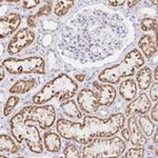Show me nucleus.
Listing matches in <instances>:
<instances>
[{
  "label": "nucleus",
  "instance_id": "nucleus-1",
  "mask_svg": "<svg viewBox=\"0 0 158 158\" xmlns=\"http://www.w3.org/2000/svg\"><path fill=\"white\" fill-rule=\"evenodd\" d=\"M128 34V24L119 14L86 9L64 27L58 48L63 55L80 63L98 62L120 51Z\"/></svg>",
  "mask_w": 158,
  "mask_h": 158
},
{
  "label": "nucleus",
  "instance_id": "nucleus-2",
  "mask_svg": "<svg viewBox=\"0 0 158 158\" xmlns=\"http://www.w3.org/2000/svg\"><path fill=\"white\" fill-rule=\"evenodd\" d=\"M124 115L112 114L106 119L85 116L82 122L70 121L60 118L56 122V130L62 138L74 140L81 144H89L97 137H112L124 126Z\"/></svg>",
  "mask_w": 158,
  "mask_h": 158
},
{
  "label": "nucleus",
  "instance_id": "nucleus-3",
  "mask_svg": "<svg viewBox=\"0 0 158 158\" xmlns=\"http://www.w3.org/2000/svg\"><path fill=\"white\" fill-rule=\"evenodd\" d=\"M78 90L77 82L65 74H61L58 77L52 79L33 97L35 104H44L53 97L58 96L62 102L68 99H72Z\"/></svg>",
  "mask_w": 158,
  "mask_h": 158
},
{
  "label": "nucleus",
  "instance_id": "nucleus-4",
  "mask_svg": "<svg viewBox=\"0 0 158 158\" xmlns=\"http://www.w3.org/2000/svg\"><path fill=\"white\" fill-rule=\"evenodd\" d=\"M144 59L137 49L130 51L119 64L103 70L98 75V79L103 83L116 85L121 78L131 77L143 65Z\"/></svg>",
  "mask_w": 158,
  "mask_h": 158
},
{
  "label": "nucleus",
  "instance_id": "nucleus-5",
  "mask_svg": "<svg viewBox=\"0 0 158 158\" xmlns=\"http://www.w3.org/2000/svg\"><path fill=\"white\" fill-rule=\"evenodd\" d=\"M124 149L126 142L120 137H97L82 149V157H119L123 153Z\"/></svg>",
  "mask_w": 158,
  "mask_h": 158
},
{
  "label": "nucleus",
  "instance_id": "nucleus-6",
  "mask_svg": "<svg viewBox=\"0 0 158 158\" xmlns=\"http://www.w3.org/2000/svg\"><path fill=\"white\" fill-rule=\"evenodd\" d=\"M10 127H11L13 137L17 141L22 142L23 140H25L29 144L30 150L33 153L40 154L43 152L42 140L40 138V133L37 127L29 124L17 115H14L11 118Z\"/></svg>",
  "mask_w": 158,
  "mask_h": 158
},
{
  "label": "nucleus",
  "instance_id": "nucleus-7",
  "mask_svg": "<svg viewBox=\"0 0 158 158\" xmlns=\"http://www.w3.org/2000/svg\"><path fill=\"white\" fill-rule=\"evenodd\" d=\"M22 120L29 123L30 121L38 122L41 130L51 128L56 119L55 109L52 104L48 106H29L16 114Z\"/></svg>",
  "mask_w": 158,
  "mask_h": 158
},
{
  "label": "nucleus",
  "instance_id": "nucleus-8",
  "mask_svg": "<svg viewBox=\"0 0 158 158\" xmlns=\"http://www.w3.org/2000/svg\"><path fill=\"white\" fill-rule=\"evenodd\" d=\"M2 64L6 70L11 74H45L44 60L41 57L33 56L24 59H16V58H9L2 61Z\"/></svg>",
  "mask_w": 158,
  "mask_h": 158
},
{
  "label": "nucleus",
  "instance_id": "nucleus-9",
  "mask_svg": "<svg viewBox=\"0 0 158 158\" xmlns=\"http://www.w3.org/2000/svg\"><path fill=\"white\" fill-rule=\"evenodd\" d=\"M35 32L31 29H20V31L16 33L14 37H12L11 41L7 45V52L9 54L14 55L18 54L20 51H22L27 45L32 44L35 40Z\"/></svg>",
  "mask_w": 158,
  "mask_h": 158
},
{
  "label": "nucleus",
  "instance_id": "nucleus-10",
  "mask_svg": "<svg viewBox=\"0 0 158 158\" xmlns=\"http://www.w3.org/2000/svg\"><path fill=\"white\" fill-rule=\"evenodd\" d=\"M77 101L80 110L86 114L94 113L100 106H99L98 94L88 88L82 89L79 92L77 96Z\"/></svg>",
  "mask_w": 158,
  "mask_h": 158
},
{
  "label": "nucleus",
  "instance_id": "nucleus-11",
  "mask_svg": "<svg viewBox=\"0 0 158 158\" xmlns=\"http://www.w3.org/2000/svg\"><path fill=\"white\" fill-rule=\"evenodd\" d=\"M21 23V16L18 13H10L0 20V37L6 38L18 29Z\"/></svg>",
  "mask_w": 158,
  "mask_h": 158
},
{
  "label": "nucleus",
  "instance_id": "nucleus-12",
  "mask_svg": "<svg viewBox=\"0 0 158 158\" xmlns=\"http://www.w3.org/2000/svg\"><path fill=\"white\" fill-rule=\"evenodd\" d=\"M151 109V100L148 97L147 94L142 93L136 98L134 101H132L126 108V115L130 116L131 114H141L144 115Z\"/></svg>",
  "mask_w": 158,
  "mask_h": 158
},
{
  "label": "nucleus",
  "instance_id": "nucleus-13",
  "mask_svg": "<svg viewBox=\"0 0 158 158\" xmlns=\"http://www.w3.org/2000/svg\"><path fill=\"white\" fill-rule=\"evenodd\" d=\"M94 86L97 90L99 106H110L114 103L116 98V90L113 85H100L98 82H94Z\"/></svg>",
  "mask_w": 158,
  "mask_h": 158
},
{
  "label": "nucleus",
  "instance_id": "nucleus-14",
  "mask_svg": "<svg viewBox=\"0 0 158 158\" xmlns=\"http://www.w3.org/2000/svg\"><path fill=\"white\" fill-rule=\"evenodd\" d=\"M128 126L130 131V141L132 142V144L135 147H143L147 143V138L139 128L136 117H130L128 120Z\"/></svg>",
  "mask_w": 158,
  "mask_h": 158
},
{
  "label": "nucleus",
  "instance_id": "nucleus-15",
  "mask_svg": "<svg viewBox=\"0 0 158 158\" xmlns=\"http://www.w3.org/2000/svg\"><path fill=\"white\" fill-rule=\"evenodd\" d=\"M139 49L143 52V54L148 58L152 57L153 55L156 54L157 52V38L156 36H152V35H142L140 37L138 41Z\"/></svg>",
  "mask_w": 158,
  "mask_h": 158
},
{
  "label": "nucleus",
  "instance_id": "nucleus-16",
  "mask_svg": "<svg viewBox=\"0 0 158 158\" xmlns=\"http://www.w3.org/2000/svg\"><path fill=\"white\" fill-rule=\"evenodd\" d=\"M119 93L124 100H132L137 94V85L134 79H126L119 85Z\"/></svg>",
  "mask_w": 158,
  "mask_h": 158
},
{
  "label": "nucleus",
  "instance_id": "nucleus-17",
  "mask_svg": "<svg viewBox=\"0 0 158 158\" xmlns=\"http://www.w3.org/2000/svg\"><path fill=\"white\" fill-rule=\"evenodd\" d=\"M36 83L37 81L34 78L20 79V80L16 81V83L10 89V93L13 94V95H19V94L27 93V92L31 91L36 85Z\"/></svg>",
  "mask_w": 158,
  "mask_h": 158
},
{
  "label": "nucleus",
  "instance_id": "nucleus-18",
  "mask_svg": "<svg viewBox=\"0 0 158 158\" xmlns=\"http://www.w3.org/2000/svg\"><path fill=\"white\" fill-rule=\"evenodd\" d=\"M60 109L63 111V114H65L74 121H77L82 117V114L79 111L77 104L72 99H70L68 101H62L60 104Z\"/></svg>",
  "mask_w": 158,
  "mask_h": 158
},
{
  "label": "nucleus",
  "instance_id": "nucleus-19",
  "mask_svg": "<svg viewBox=\"0 0 158 158\" xmlns=\"http://www.w3.org/2000/svg\"><path fill=\"white\" fill-rule=\"evenodd\" d=\"M43 142H44V147L48 151L53 152V153L60 151V149H61L60 136L54 133V132H47V133H44Z\"/></svg>",
  "mask_w": 158,
  "mask_h": 158
},
{
  "label": "nucleus",
  "instance_id": "nucleus-20",
  "mask_svg": "<svg viewBox=\"0 0 158 158\" xmlns=\"http://www.w3.org/2000/svg\"><path fill=\"white\" fill-rule=\"evenodd\" d=\"M136 79L137 82H138V88L140 90H147L151 85L152 71L147 67L138 69V72L136 74Z\"/></svg>",
  "mask_w": 158,
  "mask_h": 158
},
{
  "label": "nucleus",
  "instance_id": "nucleus-21",
  "mask_svg": "<svg viewBox=\"0 0 158 158\" xmlns=\"http://www.w3.org/2000/svg\"><path fill=\"white\" fill-rule=\"evenodd\" d=\"M0 151H1V153L6 151L9 153L14 154V153L18 152V147L15 144L14 140L10 136L1 134L0 135Z\"/></svg>",
  "mask_w": 158,
  "mask_h": 158
},
{
  "label": "nucleus",
  "instance_id": "nucleus-22",
  "mask_svg": "<svg viewBox=\"0 0 158 158\" xmlns=\"http://www.w3.org/2000/svg\"><path fill=\"white\" fill-rule=\"evenodd\" d=\"M138 123H139V128L143 132V134L146 136H151L154 132V129H155V124L154 122L150 120V118L148 116H141L140 118L138 119Z\"/></svg>",
  "mask_w": 158,
  "mask_h": 158
},
{
  "label": "nucleus",
  "instance_id": "nucleus-23",
  "mask_svg": "<svg viewBox=\"0 0 158 158\" xmlns=\"http://www.w3.org/2000/svg\"><path fill=\"white\" fill-rule=\"evenodd\" d=\"M75 3L74 1H57L54 7V13L58 17L64 16L67 13L70 11V9Z\"/></svg>",
  "mask_w": 158,
  "mask_h": 158
},
{
  "label": "nucleus",
  "instance_id": "nucleus-24",
  "mask_svg": "<svg viewBox=\"0 0 158 158\" xmlns=\"http://www.w3.org/2000/svg\"><path fill=\"white\" fill-rule=\"evenodd\" d=\"M62 157H64V158H80V157H82V153H80V151H79L78 148L76 147L75 144L71 143V144H68V146L64 148Z\"/></svg>",
  "mask_w": 158,
  "mask_h": 158
},
{
  "label": "nucleus",
  "instance_id": "nucleus-25",
  "mask_svg": "<svg viewBox=\"0 0 158 158\" xmlns=\"http://www.w3.org/2000/svg\"><path fill=\"white\" fill-rule=\"evenodd\" d=\"M20 101V98L18 96H10L7 101L4 104V108H3V115L7 116L10 113L12 112V110L15 108V106L18 104V102Z\"/></svg>",
  "mask_w": 158,
  "mask_h": 158
},
{
  "label": "nucleus",
  "instance_id": "nucleus-26",
  "mask_svg": "<svg viewBox=\"0 0 158 158\" xmlns=\"http://www.w3.org/2000/svg\"><path fill=\"white\" fill-rule=\"evenodd\" d=\"M142 31H155L157 32V20L153 18H144L140 23Z\"/></svg>",
  "mask_w": 158,
  "mask_h": 158
},
{
  "label": "nucleus",
  "instance_id": "nucleus-27",
  "mask_svg": "<svg viewBox=\"0 0 158 158\" xmlns=\"http://www.w3.org/2000/svg\"><path fill=\"white\" fill-rule=\"evenodd\" d=\"M144 156V149L141 147H137V148H132L127 152L126 155H123V157L126 158H140Z\"/></svg>",
  "mask_w": 158,
  "mask_h": 158
},
{
  "label": "nucleus",
  "instance_id": "nucleus-28",
  "mask_svg": "<svg viewBox=\"0 0 158 158\" xmlns=\"http://www.w3.org/2000/svg\"><path fill=\"white\" fill-rule=\"evenodd\" d=\"M52 4H53L52 1L45 2V4H43V6L39 9V11L35 14V16L41 17V16H48V15H50L51 12H52Z\"/></svg>",
  "mask_w": 158,
  "mask_h": 158
},
{
  "label": "nucleus",
  "instance_id": "nucleus-29",
  "mask_svg": "<svg viewBox=\"0 0 158 158\" xmlns=\"http://www.w3.org/2000/svg\"><path fill=\"white\" fill-rule=\"evenodd\" d=\"M158 83L155 82L154 85H152L151 90H150V96H151V100L155 101L157 102V99H158Z\"/></svg>",
  "mask_w": 158,
  "mask_h": 158
},
{
  "label": "nucleus",
  "instance_id": "nucleus-30",
  "mask_svg": "<svg viewBox=\"0 0 158 158\" xmlns=\"http://www.w3.org/2000/svg\"><path fill=\"white\" fill-rule=\"evenodd\" d=\"M39 3H40L39 0H30V1H22L21 6L24 9H32V7L37 6Z\"/></svg>",
  "mask_w": 158,
  "mask_h": 158
},
{
  "label": "nucleus",
  "instance_id": "nucleus-31",
  "mask_svg": "<svg viewBox=\"0 0 158 158\" xmlns=\"http://www.w3.org/2000/svg\"><path fill=\"white\" fill-rule=\"evenodd\" d=\"M27 25L30 27H36L37 25V17L35 15H31V16L27 17Z\"/></svg>",
  "mask_w": 158,
  "mask_h": 158
},
{
  "label": "nucleus",
  "instance_id": "nucleus-32",
  "mask_svg": "<svg viewBox=\"0 0 158 158\" xmlns=\"http://www.w3.org/2000/svg\"><path fill=\"white\" fill-rule=\"evenodd\" d=\"M157 115H158V104L156 103L154 108L152 109V113H151V117H152L153 121L157 122V120H158V116Z\"/></svg>",
  "mask_w": 158,
  "mask_h": 158
},
{
  "label": "nucleus",
  "instance_id": "nucleus-33",
  "mask_svg": "<svg viewBox=\"0 0 158 158\" xmlns=\"http://www.w3.org/2000/svg\"><path fill=\"white\" fill-rule=\"evenodd\" d=\"M121 136H122V138H124L127 141H130V131L128 128L121 130Z\"/></svg>",
  "mask_w": 158,
  "mask_h": 158
},
{
  "label": "nucleus",
  "instance_id": "nucleus-34",
  "mask_svg": "<svg viewBox=\"0 0 158 158\" xmlns=\"http://www.w3.org/2000/svg\"><path fill=\"white\" fill-rule=\"evenodd\" d=\"M108 3L111 4L112 6H123V3H124V1L123 0H118V1H108Z\"/></svg>",
  "mask_w": 158,
  "mask_h": 158
},
{
  "label": "nucleus",
  "instance_id": "nucleus-35",
  "mask_svg": "<svg viewBox=\"0 0 158 158\" xmlns=\"http://www.w3.org/2000/svg\"><path fill=\"white\" fill-rule=\"evenodd\" d=\"M85 77H86L85 74H79V75L75 76V79H77L78 81H83L85 79Z\"/></svg>",
  "mask_w": 158,
  "mask_h": 158
},
{
  "label": "nucleus",
  "instance_id": "nucleus-36",
  "mask_svg": "<svg viewBox=\"0 0 158 158\" xmlns=\"http://www.w3.org/2000/svg\"><path fill=\"white\" fill-rule=\"evenodd\" d=\"M127 3H128L129 7H133V6H136L137 3H139V1H138V0H135V1H128Z\"/></svg>",
  "mask_w": 158,
  "mask_h": 158
},
{
  "label": "nucleus",
  "instance_id": "nucleus-37",
  "mask_svg": "<svg viewBox=\"0 0 158 158\" xmlns=\"http://www.w3.org/2000/svg\"><path fill=\"white\" fill-rule=\"evenodd\" d=\"M154 76H155V82H157V80H158V68H157V67L155 68V73H154Z\"/></svg>",
  "mask_w": 158,
  "mask_h": 158
},
{
  "label": "nucleus",
  "instance_id": "nucleus-38",
  "mask_svg": "<svg viewBox=\"0 0 158 158\" xmlns=\"http://www.w3.org/2000/svg\"><path fill=\"white\" fill-rule=\"evenodd\" d=\"M4 78V71H3V64L1 63V80H3Z\"/></svg>",
  "mask_w": 158,
  "mask_h": 158
},
{
  "label": "nucleus",
  "instance_id": "nucleus-39",
  "mask_svg": "<svg viewBox=\"0 0 158 158\" xmlns=\"http://www.w3.org/2000/svg\"><path fill=\"white\" fill-rule=\"evenodd\" d=\"M157 136H158V132L156 131L155 132V137H154V141H155V143L157 142Z\"/></svg>",
  "mask_w": 158,
  "mask_h": 158
},
{
  "label": "nucleus",
  "instance_id": "nucleus-40",
  "mask_svg": "<svg viewBox=\"0 0 158 158\" xmlns=\"http://www.w3.org/2000/svg\"><path fill=\"white\" fill-rule=\"evenodd\" d=\"M153 4H155V6H157V1H152Z\"/></svg>",
  "mask_w": 158,
  "mask_h": 158
}]
</instances>
